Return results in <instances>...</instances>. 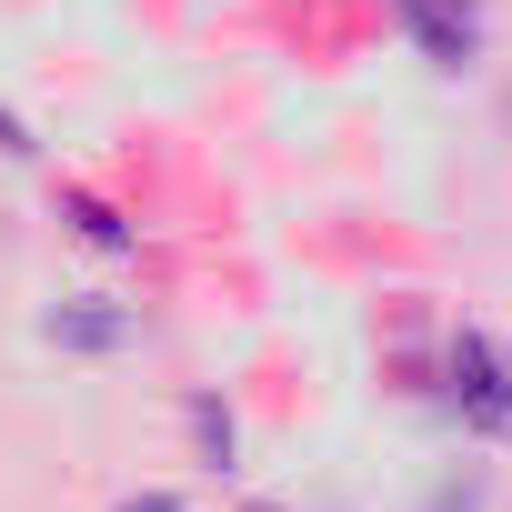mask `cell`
Listing matches in <instances>:
<instances>
[{
    "mask_svg": "<svg viewBox=\"0 0 512 512\" xmlns=\"http://www.w3.org/2000/svg\"><path fill=\"white\" fill-rule=\"evenodd\" d=\"M452 402H462L472 432H502L512 442V352L492 332H462L452 342Z\"/></svg>",
    "mask_w": 512,
    "mask_h": 512,
    "instance_id": "1",
    "label": "cell"
},
{
    "mask_svg": "<svg viewBox=\"0 0 512 512\" xmlns=\"http://www.w3.org/2000/svg\"><path fill=\"white\" fill-rule=\"evenodd\" d=\"M402 21L422 31V51H432L442 71H462V61L482 51V21H472V0H402Z\"/></svg>",
    "mask_w": 512,
    "mask_h": 512,
    "instance_id": "2",
    "label": "cell"
},
{
    "mask_svg": "<svg viewBox=\"0 0 512 512\" xmlns=\"http://www.w3.org/2000/svg\"><path fill=\"white\" fill-rule=\"evenodd\" d=\"M131 322L121 312H51V342H81V352H101V342H121Z\"/></svg>",
    "mask_w": 512,
    "mask_h": 512,
    "instance_id": "3",
    "label": "cell"
},
{
    "mask_svg": "<svg viewBox=\"0 0 512 512\" xmlns=\"http://www.w3.org/2000/svg\"><path fill=\"white\" fill-rule=\"evenodd\" d=\"M71 221H81V241H101V251H121V241H131V221H121L111 201H91V191H71Z\"/></svg>",
    "mask_w": 512,
    "mask_h": 512,
    "instance_id": "4",
    "label": "cell"
},
{
    "mask_svg": "<svg viewBox=\"0 0 512 512\" xmlns=\"http://www.w3.org/2000/svg\"><path fill=\"white\" fill-rule=\"evenodd\" d=\"M191 432H201V452H211V462H231V412H221L211 392L191 402Z\"/></svg>",
    "mask_w": 512,
    "mask_h": 512,
    "instance_id": "5",
    "label": "cell"
},
{
    "mask_svg": "<svg viewBox=\"0 0 512 512\" xmlns=\"http://www.w3.org/2000/svg\"><path fill=\"white\" fill-rule=\"evenodd\" d=\"M121 512H181V502H171V492H141V502H121Z\"/></svg>",
    "mask_w": 512,
    "mask_h": 512,
    "instance_id": "6",
    "label": "cell"
},
{
    "mask_svg": "<svg viewBox=\"0 0 512 512\" xmlns=\"http://www.w3.org/2000/svg\"><path fill=\"white\" fill-rule=\"evenodd\" d=\"M251 512H272V502H251Z\"/></svg>",
    "mask_w": 512,
    "mask_h": 512,
    "instance_id": "7",
    "label": "cell"
}]
</instances>
